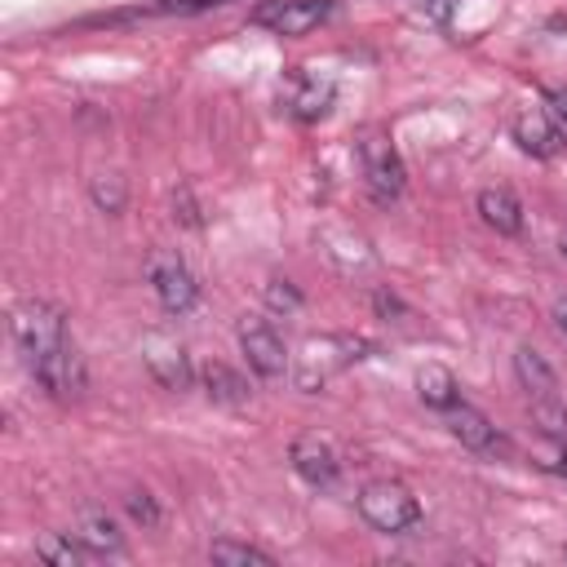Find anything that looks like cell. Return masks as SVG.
Instances as JSON below:
<instances>
[{
  "label": "cell",
  "instance_id": "e0dca14e",
  "mask_svg": "<svg viewBox=\"0 0 567 567\" xmlns=\"http://www.w3.org/2000/svg\"><path fill=\"white\" fill-rule=\"evenodd\" d=\"M416 399L434 412H447L452 403H461V385L443 363H425V368H416Z\"/></svg>",
  "mask_w": 567,
  "mask_h": 567
},
{
  "label": "cell",
  "instance_id": "7a4b0ae2",
  "mask_svg": "<svg viewBox=\"0 0 567 567\" xmlns=\"http://www.w3.org/2000/svg\"><path fill=\"white\" fill-rule=\"evenodd\" d=\"M514 377H518V385L527 390V403H532L536 425H540L554 443H567V403H563V394H558L554 368H549L532 346H518V350H514Z\"/></svg>",
  "mask_w": 567,
  "mask_h": 567
},
{
  "label": "cell",
  "instance_id": "4316f807",
  "mask_svg": "<svg viewBox=\"0 0 567 567\" xmlns=\"http://www.w3.org/2000/svg\"><path fill=\"white\" fill-rule=\"evenodd\" d=\"M558 252H563V257H567V230H563V235H558Z\"/></svg>",
  "mask_w": 567,
  "mask_h": 567
},
{
  "label": "cell",
  "instance_id": "3957f363",
  "mask_svg": "<svg viewBox=\"0 0 567 567\" xmlns=\"http://www.w3.org/2000/svg\"><path fill=\"white\" fill-rule=\"evenodd\" d=\"M359 350H368L359 337H341V332L306 337V341H301V350H297V359H292V381H297V390H306V394L323 390L337 372H346L350 363H359V359H363Z\"/></svg>",
  "mask_w": 567,
  "mask_h": 567
},
{
  "label": "cell",
  "instance_id": "d4e9b609",
  "mask_svg": "<svg viewBox=\"0 0 567 567\" xmlns=\"http://www.w3.org/2000/svg\"><path fill=\"white\" fill-rule=\"evenodd\" d=\"M549 319H554V328H558V332L567 337V292H563V297L554 301V310H549Z\"/></svg>",
  "mask_w": 567,
  "mask_h": 567
},
{
  "label": "cell",
  "instance_id": "52a82bcc",
  "mask_svg": "<svg viewBox=\"0 0 567 567\" xmlns=\"http://www.w3.org/2000/svg\"><path fill=\"white\" fill-rule=\"evenodd\" d=\"M332 13H337L332 0H261L252 9V27H266L270 35H284V40H297V35H310L323 22H332Z\"/></svg>",
  "mask_w": 567,
  "mask_h": 567
},
{
  "label": "cell",
  "instance_id": "ffe728a7",
  "mask_svg": "<svg viewBox=\"0 0 567 567\" xmlns=\"http://www.w3.org/2000/svg\"><path fill=\"white\" fill-rule=\"evenodd\" d=\"M89 199L102 208V213H124V204H128V182L120 177V173H93L89 177Z\"/></svg>",
  "mask_w": 567,
  "mask_h": 567
},
{
  "label": "cell",
  "instance_id": "6da1fadb",
  "mask_svg": "<svg viewBox=\"0 0 567 567\" xmlns=\"http://www.w3.org/2000/svg\"><path fill=\"white\" fill-rule=\"evenodd\" d=\"M9 332L18 341V354L27 363V372L35 377V385L49 399H75L84 394V359L66 332V315L53 301L27 297L13 306L9 315Z\"/></svg>",
  "mask_w": 567,
  "mask_h": 567
},
{
  "label": "cell",
  "instance_id": "9a60e30c",
  "mask_svg": "<svg viewBox=\"0 0 567 567\" xmlns=\"http://www.w3.org/2000/svg\"><path fill=\"white\" fill-rule=\"evenodd\" d=\"M478 217L496 235H518L523 230V204L509 186H483L478 190Z\"/></svg>",
  "mask_w": 567,
  "mask_h": 567
},
{
  "label": "cell",
  "instance_id": "7402d4cb",
  "mask_svg": "<svg viewBox=\"0 0 567 567\" xmlns=\"http://www.w3.org/2000/svg\"><path fill=\"white\" fill-rule=\"evenodd\" d=\"M124 505H128V514H133L142 527H155V523H159V509H155V501H151L146 492H128Z\"/></svg>",
  "mask_w": 567,
  "mask_h": 567
},
{
  "label": "cell",
  "instance_id": "277c9868",
  "mask_svg": "<svg viewBox=\"0 0 567 567\" xmlns=\"http://www.w3.org/2000/svg\"><path fill=\"white\" fill-rule=\"evenodd\" d=\"M359 514H363V523L372 532L399 536V532H408V527L421 523V501L399 478H372V483L359 487Z\"/></svg>",
  "mask_w": 567,
  "mask_h": 567
},
{
  "label": "cell",
  "instance_id": "44dd1931",
  "mask_svg": "<svg viewBox=\"0 0 567 567\" xmlns=\"http://www.w3.org/2000/svg\"><path fill=\"white\" fill-rule=\"evenodd\" d=\"M266 301H270L275 310H301V292H297L288 279H270V284H266Z\"/></svg>",
  "mask_w": 567,
  "mask_h": 567
},
{
  "label": "cell",
  "instance_id": "ac0fdd59",
  "mask_svg": "<svg viewBox=\"0 0 567 567\" xmlns=\"http://www.w3.org/2000/svg\"><path fill=\"white\" fill-rule=\"evenodd\" d=\"M35 554L44 558V563H53V567H80V563H89V558H97L80 536H71V532H44L40 540H35Z\"/></svg>",
  "mask_w": 567,
  "mask_h": 567
},
{
  "label": "cell",
  "instance_id": "9c48e42d",
  "mask_svg": "<svg viewBox=\"0 0 567 567\" xmlns=\"http://www.w3.org/2000/svg\"><path fill=\"white\" fill-rule=\"evenodd\" d=\"M142 363H146V372H151L164 390H173V394L190 390V381H195V368H190L186 346H182L173 332H164V328H151V332L142 337Z\"/></svg>",
  "mask_w": 567,
  "mask_h": 567
},
{
  "label": "cell",
  "instance_id": "d6986e66",
  "mask_svg": "<svg viewBox=\"0 0 567 567\" xmlns=\"http://www.w3.org/2000/svg\"><path fill=\"white\" fill-rule=\"evenodd\" d=\"M208 558H213V563H221V567H270V563H275L266 549L244 545V540H230V536L213 540V545H208Z\"/></svg>",
  "mask_w": 567,
  "mask_h": 567
},
{
  "label": "cell",
  "instance_id": "7c38bea8",
  "mask_svg": "<svg viewBox=\"0 0 567 567\" xmlns=\"http://www.w3.org/2000/svg\"><path fill=\"white\" fill-rule=\"evenodd\" d=\"M509 133H514V142H518V151H523V155L549 159V155H558V151H563V133H558V124H554L540 106L518 111V115H514V124H509Z\"/></svg>",
  "mask_w": 567,
  "mask_h": 567
},
{
  "label": "cell",
  "instance_id": "603a6c76",
  "mask_svg": "<svg viewBox=\"0 0 567 567\" xmlns=\"http://www.w3.org/2000/svg\"><path fill=\"white\" fill-rule=\"evenodd\" d=\"M173 217H177L182 226H190V230L199 226V213H195V204H190V190H186V186L173 195Z\"/></svg>",
  "mask_w": 567,
  "mask_h": 567
},
{
  "label": "cell",
  "instance_id": "30bf717a",
  "mask_svg": "<svg viewBox=\"0 0 567 567\" xmlns=\"http://www.w3.org/2000/svg\"><path fill=\"white\" fill-rule=\"evenodd\" d=\"M288 461H292L297 478L310 483V487H332L337 474H341V456L323 434H297L292 447H288Z\"/></svg>",
  "mask_w": 567,
  "mask_h": 567
},
{
  "label": "cell",
  "instance_id": "4fadbf2b",
  "mask_svg": "<svg viewBox=\"0 0 567 567\" xmlns=\"http://www.w3.org/2000/svg\"><path fill=\"white\" fill-rule=\"evenodd\" d=\"M332 80H319V75H310V71H292L288 75V111L297 115V120H323L328 115V106H332Z\"/></svg>",
  "mask_w": 567,
  "mask_h": 567
},
{
  "label": "cell",
  "instance_id": "cb8c5ba5",
  "mask_svg": "<svg viewBox=\"0 0 567 567\" xmlns=\"http://www.w3.org/2000/svg\"><path fill=\"white\" fill-rule=\"evenodd\" d=\"M213 4H226V0H159L164 13H199V9H213Z\"/></svg>",
  "mask_w": 567,
  "mask_h": 567
},
{
  "label": "cell",
  "instance_id": "ba28073f",
  "mask_svg": "<svg viewBox=\"0 0 567 567\" xmlns=\"http://www.w3.org/2000/svg\"><path fill=\"white\" fill-rule=\"evenodd\" d=\"M235 337H239V354H244V363H248L261 381H275V377L288 372V346H284V337L275 332L270 319H261V315H244L239 328H235Z\"/></svg>",
  "mask_w": 567,
  "mask_h": 567
},
{
  "label": "cell",
  "instance_id": "2e32d148",
  "mask_svg": "<svg viewBox=\"0 0 567 567\" xmlns=\"http://www.w3.org/2000/svg\"><path fill=\"white\" fill-rule=\"evenodd\" d=\"M199 381H204V394L213 399V403H221V408H239V403H248V381L235 372V368H226V363H204L199 368Z\"/></svg>",
  "mask_w": 567,
  "mask_h": 567
},
{
  "label": "cell",
  "instance_id": "8fae6325",
  "mask_svg": "<svg viewBox=\"0 0 567 567\" xmlns=\"http://www.w3.org/2000/svg\"><path fill=\"white\" fill-rule=\"evenodd\" d=\"M447 430H452V439H456L461 447H470V452H478V456H492V452L505 447L501 434H496V425H492L474 403H465V399L447 408Z\"/></svg>",
  "mask_w": 567,
  "mask_h": 567
},
{
  "label": "cell",
  "instance_id": "484cf974",
  "mask_svg": "<svg viewBox=\"0 0 567 567\" xmlns=\"http://www.w3.org/2000/svg\"><path fill=\"white\" fill-rule=\"evenodd\" d=\"M549 106H554V120L567 124V89H554V93H549Z\"/></svg>",
  "mask_w": 567,
  "mask_h": 567
},
{
  "label": "cell",
  "instance_id": "5bb4252c",
  "mask_svg": "<svg viewBox=\"0 0 567 567\" xmlns=\"http://www.w3.org/2000/svg\"><path fill=\"white\" fill-rule=\"evenodd\" d=\"M97 558H124L128 549H124V532H120V523L106 514V509H97V505H84L80 509V532H75Z\"/></svg>",
  "mask_w": 567,
  "mask_h": 567
},
{
  "label": "cell",
  "instance_id": "8992f818",
  "mask_svg": "<svg viewBox=\"0 0 567 567\" xmlns=\"http://www.w3.org/2000/svg\"><path fill=\"white\" fill-rule=\"evenodd\" d=\"M146 284H151V292L159 297V306L168 315H186L199 301V284H195L190 266L182 261V252H173V248H151V257H146Z\"/></svg>",
  "mask_w": 567,
  "mask_h": 567
},
{
  "label": "cell",
  "instance_id": "5b68a950",
  "mask_svg": "<svg viewBox=\"0 0 567 567\" xmlns=\"http://www.w3.org/2000/svg\"><path fill=\"white\" fill-rule=\"evenodd\" d=\"M354 155H359V168H363V186L377 204H390L403 195V182H408V168L399 159V146L390 142V133L381 128H363L359 142H354Z\"/></svg>",
  "mask_w": 567,
  "mask_h": 567
}]
</instances>
